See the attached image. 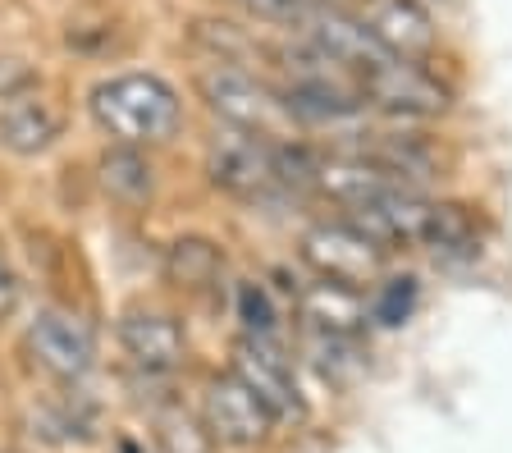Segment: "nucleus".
<instances>
[{
  "mask_svg": "<svg viewBox=\"0 0 512 453\" xmlns=\"http://www.w3.org/2000/svg\"><path fill=\"white\" fill-rule=\"evenodd\" d=\"M362 23L389 60H407V65H421L439 42V28L421 0H371Z\"/></svg>",
  "mask_w": 512,
  "mask_h": 453,
  "instance_id": "10",
  "label": "nucleus"
},
{
  "mask_svg": "<svg viewBox=\"0 0 512 453\" xmlns=\"http://www.w3.org/2000/svg\"><path fill=\"white\" fill-rule=\"evenodd\" d=\"M234 5H243V10L261 14V19H275V23H288V28H293L311 5H325V0H234Z\"/></svg>",
  "mask_w": 512,
  "mask_h": 453,
  "instance_id": "19",
  "label": "nucleus"
},
{
  "mask_svg": "<svg viewBox=\"0 0 512 453\" xmlns=\"http://www.w3.org/2000/svg\"><path fill=\"white\" fill-rule=\"evenodd\" d=\"M96 129L110 133L115 147H156L170 142L183 124V101L160 74H115L101 78L87 97Z\"/></svg>",
  "mask_w": 512,
  "mask_h": 453,
  "instance_id": "1",
  "label": "nucleus"
},
{
  "mask_svg": "<svg viewBox=\"0 0 512 453\" xmlns=\"http://www.w3.org/2000/svg\"><path fill=\"white\" fill-rule=\"evenodd\" d=\"M19 298H23V284H19V275H14L10 257L0 252V321H10V316L19 312Z\"/></svg>",
  "mask_w": 512,
  "mask_h": 453,
  "instance_id": "21",
  "label": "nucleus"
},
{
  "mask_svg": "<svg viewBox=\"0 0 512 453\" xmlns=\"http://www.w3.org/2000/svg\"><path fill=\"white\" fill-rule=\"evenodd\" d=\"M23 348L37 367L60 385H78L96 367V335L83 316L64 307H37V316L23 330Z\"/></svg>",
  "mask_w": 512,
  "mask_h": 453,
  "instance_id": "5",
  "label": "nucleus"
},
{
  "mask_svg": "<svg viewBox=\"0 0 512 453\" xmlns=\"http://www.w3.org/2000/svg\"><path fill=\"white\" fill-rule=\"evenodd\" d=\"M298 252L316 280L343 284V289H357V293H362L366 284H380L384 257H389V248H380V243H375L371 234H362L352 220H320V225H311L307 234H302Z\"/></svg>",
  "mask_w": 512,
  "mask_h": 453,
  "instance_id": "3",
  "label": "nucleus"
},
{
  "mask_svg": "<svg viewBox=\"0 0 512 453\" xmlns=\"http://www.w3.org/2000/svg\"><path fill=\"white\" fill-rule=\"evenodd\" d=\"M302 321H311L316 335H339V339H357L371 325V302L357 289H343V284L316 280L298 293Z\"/></svg>",
  "mask_w": 512,
  "mask_h": 453,
  "instance_id": "12",
  "label": "nucleus"
},
{
  "mask_svg": "<svg viewBox=\"0 0 512 453\" xmlns=\"http://www.w3.org/2000/svg\"><path fill=\"white\" fill-rule=\"evenodd\" d=\"M115 453H147V449H142V444H133V440H124Z\"/></svg>",
  "mask_w": 512,
  "mask_h": 453,
  "instance_id": "22",
  "label": "nucleus"
},
{
  "mask_svg": "<svg viewBox=\"0 0 512 453\" xmlns=\"http://www.w3.org/2000/svg\"><path fill=\"white\" fill-rule=\"evenodd\" d=\"M238 321H243L247 335L256 339H270L275 335V302H270V293L261 289V284H238Z\"/></svg>",
  "mask_w": 512,
  "mask_h": 453,
  "instance_id": "18",
  "label": "nucleus"
},
{
  "mask_svg": "<svg viewBox=\"0 0 512 453\" xmlns=\"http://www.w3.org/2000/svg\"><path fill=\"white\" fill-rule=\"evenodd\" d=\"M202 426L211 431L215 444L252 449V444H261L275 431V417H270L266 403L256 399L234 371H224V376L206 380V389H202Z\"/></svg>",
  "mask_w": 512,
  "mask_h": 453,
  "instance_id": "8",
  "label": "nucleus"
},
{
  "mask_svg": "<svg viewBox=\"0 0 512 453\" xmlns=\"http://www.w3.org/2000/svg\"><path fill=\"white\" fill-rule=\"evenodd\" d=\"M275 138H261V133H243V129H220L206 147V174L211 184L224 188L234 197H270V193H284L279 184V170H275Z\"/></svg>",
  "mask_w": 512,
  "mask_h": 453,
  "instance_id": "4",
  "label": "nucleus"
},
{
  "mask_svg": "<svg viewBox=\"0 0 512 453\" xmlns=\"http://www.w3.org/2000/svg\"><path fill=\"white\" fill-rule=\"evenodd\" d=\"M64 119L51 101L42 97H14L0 110V147L14 151V156H42L55 147Z\"/></svg>",
  "mask_w": 512,
  "mask_h": 453,
  "instance_id": "13",
  "label": "nucleus"
},
{
  "mask_svg": "<svg viewBox=\"0 0 512 453\" xmlns=\"http://www.w3.org/2000/svg\"><path fill=\"white\" fill-rule=\"evenodd\" d=\"M224 257L215 243H206V238H179L170 248V280L179 284V289H202V284H211L215 275H220Z\"/></svg>",
  "mask_w": 512,
  "mask_h": 453,
  "instance_id": "15",
  "label": "nucleus"
},
{
  "mask_svg": "<svg viewBox=\"0 0 512 453\" xmlns=\"http://www.w3.org/2000/svg\"><path fill=\"white\" fill-rule=\"evenodd\" d=\"M37 83L28 60H14V55H0V101L28 97V87Z\"/></svg>",
  "mask_w": 512,
  "mask_h": 453,
  "instance_id": "20",
  "label": "nucleus"
},
{
  "mask_svg": "<svg viewBox=\"0 0 512 453\" xmlns=\"http://www.w3.org/2000/svg\"><path fill=\"white\" fill-rule=\"evenodd\" d=\"M119 348L147 376H170V371L183 367V357H188L183 325L165 312H151V307H128L119 316Z\"/></svg>",
  "mask_w": 512,
  "mask_h": 453,
  "instance_id": "11",
  "label": "nucleus"
},
{
  "mask_svg": "<svg viewBox=\"0 0 512 453\" xmlns=\"http://www.w3.org/2000/svg\"><path fill=\"white\" fill-rule=\"evenodd\" d=\"M416 312V280L412 275H389L375 284L371 293V321L380 325H403Z\"/></svg>",
  "mask_w": 512,
  "mask_h": 453,
  "instance_id": "17",
  "label": "nucleus"
},
{
  "mask_svg": "<svg viewBox=\"0 0 512 453\" xmlns=\"http://www.w3.org/2000/svg\"><path fill=\"white\" fill-rule=\"evenodd\" d=\"M362 92H366V106L384 110V115H398V119H430L453 106L448 87L430 69L407 65V60H389L384 69L366 74Z\"/></svg>",
  "mask_w": 512,
  "mask_h": 453,
  "instance_id": "9",
  "label": "nucleus"
},
{
  "mask_svg": "<svg viewBox=\"0 0 512 453\" xmlns=\"http://www.w3.org/2000/svg\"><path fill=\"white\" fill-rule=\"evenodd\" d=\"M101 184L119 202H142L151 197V165L138 156V147H115L101 156Z\"/></svg>",
  "mask_w": 512,
  "mask_h": 453,
  "instance_id": "14",
  "label": "nucleus"
},
{
  "mask_svg": "<svg viewBox=\"0 0 512 453\" xmlns=\"http://www.w3.org/2000/svg\"><path fill=\"white\" fill-rule=\"evenodd\" d=\"M156 444H160V453H211L215 449L211 431L179 408L156 417Z\"/></svg>",
  "mask_w": 512,
  "mask_h": 453,
  "instance_id": "16",
  "label": "nucleus"
},
{
  "mask_svg": "<svg viewBox=\"0 0 512 453\" xmlns=\"http://www.w3.org/2000/svg\"><path fill=\"white\" fill-rule=\"evenodd\" d=\"M229 371L266 403V412L275 421H307V399H302L298 376H293V362L279 353L275 339L243 335L234 344V367Z\"/></svg>",
  "mask_w": 512,
  "mask_h": 453,
  "instance_id": "7",
  "label": "nucleus"
},
{
  "mask_svg": "<svg viewBox=\"0 0 512 453\" xmlns=\"http://www.w3.org/2000/svg\"><path fill=\"white\" fill-rule=\"evenodd\" d=\"M197 92H202V101L211 106V115L224 119V129H243V133H261V138L288 142L293 115L284 110L275 87L261 83L252 69L206 65V69H197Z\"/></svg>",
  "mask_w": 512,
  "mask_h": 453,
  "instance_id": "2",
  "label": "nucleus"
},
{
  "mask_svg": "<svg viewBox=\"0 0 512 453\" xmlns=\"http://www.w3.org/2000/svg\"><path fill=\"white\" fill-rule=\"evenodd\" d=\"M293 37H302L307 46H316L320 55H330L334 65L357 74V78H366V74L389 65V55H384L380 46H375V37L366 33L362 14H348L343 5H334V0L311 5V10L293 23Z\"/></svg>",
  "mask_w": 512,
  "mask_h": 453,
  "instance_id": "6",
  "label": "nucleus"
}]
</instances>
